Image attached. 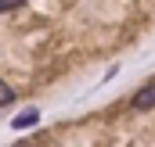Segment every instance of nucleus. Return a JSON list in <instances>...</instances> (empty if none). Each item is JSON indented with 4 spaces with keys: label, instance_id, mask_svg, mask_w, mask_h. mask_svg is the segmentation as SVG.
Listing matches in <instances>:
<instances>
[{
    "label": "nucleus",
    "instance_id": "39448f33",
    "mask_svg": "<svg viewBox=\"0 0 155 147\" xmlns=\"http://www.w3.org/2000/svg\"><path fill=\"white\" fill-rule=\"evenodd\" d=\"M11 147H29V144H11Z\"/></svg>",
    "mask_w": 155,
    "mask_h": 147
},
{
    "label": "nucleus",
    "instance_id": "f03ea898",
    "mask_svg": "<svg viewBox=\"0 0 155 147\" xmlns=\"http://www.w3.org/2000/svg\"><path fill=\"white\" fill-rule=\"evenodd\" d=\"M40 122V111H22V115H15L11 118V126L15 129H29V126H36Z\"/></svg>",
    "mask_w": 155,
    "mask_h": 147
},
{
    "label": "nucleus",
    "instance_id": "f257e3e1",
    "mask_svg": "<svg viewBox=\"0 0 155 147\" xmlns=\"http://www.w3.org/2000/svg\"><path fill=\"white\" fill-rule=\"evenodd\" d=\"M134 108H137V111H148V108H155V83L141 86V90L134 93Z\"/></svg>",
    "mask_w": 155,
    "mask_h": 147
},
{
    "label": "nucleus",
    "instance_id": "7ed1b4c3",
    "mask_svg": "<svg viewBox=\"0 0 155 147\" xmlns=\"http://www.w3.org/2000/svg\"><path fill=\"white\" fill-rule=\"evenodd\" d=\"M11 101H15V90H11V86L0 79V108H4V104H11Z\"/></svg>",
    "mask_w": 155,
    "mask_h": 147
},
{
    "label": "nucleus",
    "instance_id": "20e7f679",
    "mask_svg": "<svg viewBox=\"0 0 155 147\" xmlns=\"http://www.w3.org/2000/svg\"><path fill=\"white\" fill-rule=\"evenodd\" d=\"M25 0H0V11H18Z\"/></svg>",
    "mask_w": 155,
    "mask_h": 147
}]
</instances>
